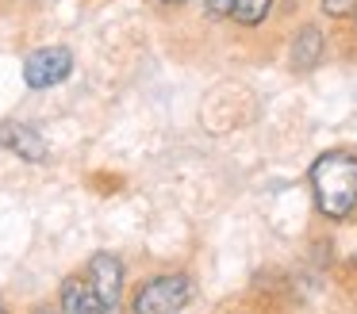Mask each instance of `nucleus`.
Returning a JSON list of instances; mask_svg holds the SVG:
<instances>
[{"label": "nucleus", "mask_w": 357, "mask_h": 314, "mask_svg": "<svg viewBox=\"0 0 357 314\" xmlns=\"http://www.w3.org/2000/svg\"><path fill=\"white\" fill-rule=\"evenodd\" d=\"M326 19H349L357 12V0H319Z\"/></svg>", "instance_id": "nucleus-9"}, {"label": "nucleus", "mask_w": 357, "mask_h": 314, "mask_svg": "<svg viewBox=\"0 0 357 314\" xmlns=\"http://www.w3.org/2000/svg\"><path fill=\"white\" fill-rule=\"evenodd\" d=\"M188 299H192L188 276H154V280L139 283V291L131 299V311L135 314H177Z\"/></svg>", "instance_id": "nucleus-2"}, {"label": "nucleus", "mask_w": 357, "mask_h": 314, "mask_svg": "<svg viewBox=\"0 0 357 314\" xmlns=\"http://www.w3.org/2000/svg\"><path fill=\"white\" fill-rule=\"evenodd\" d=\"M315 203L326 219H346L357 207V157L346 150H331L311 165Z\"/></svg>", "instance_id": "nucleus-1"}, {"label": "nucleus", "mask_w": 357, "mask_h": 314, "mask_svg": "<svg viewBox=\"0 0 357 314\" xmlns=\"http://www.w3.org/2000/svg\"><path fill=\"white\" fill-rule=\"evenodd\" d=\"M269 12H273V0H234L227 19H234L238 27H261L269 19Z\"/></svg>", "instance_id": "nucleus-8"}, {"label": "nucleus", "mask_w": 357, "mask_h": 314, "mask_svg": "<svg viewBox=\"0 0 357 314\" xmlns=\"http://www.w3.org/2000/svg\"><path fill=\"white\" fill-rule=\"evenodd\" d=\"M354 15H357V12H354Z\"/></svg>", "instance_id": "nucleus-13"}, {"label": "nucleus", "mask_w": 357, "mask_h": 314, "mask_svg": "<svg viewBox=\"0 0 357 314\" xmlns=\"http://www.w3.org/2000/svg\"><path fill=\"white\" fill-rule=\"evenodd\" d=\"M158 4H165V8H177V4H188V0H158Z\"/></svg>", "instance_id": "nucleus-11"}, {"label": "nucleus", "mask_w": 357, "mask_h": 314, "mask_svg": "<svg viewBox=\"0 0 357 314\" xmlns=\"http://www.w3.org/2000/svg\"><path fill=\"white\" fill-rule=\"evenodd\" d=\"M73 73V50L70 46H39L24 58V81L27 88L43 92V88H54L62 84L66 77Z\"/></svg>", "instance_id": "nucleus-3"}, {"label": "nucleus", "mask_w": 357, "mask_h": 314, "mask_svg": "<svg viewBox=\"0 0 357 314\" xmlns=\"http://www.w3.org/2000/svg\"><path fill=\"white\" fill-rule=\"evenodd\" d=\"M89 288L96 291L104 311H116L119 295H123V265H119V257L96 253V257L89 260Z\"/></svg>", "instance_id": "nucleus-4"}, {"label": "nucleus", "mask_w": 357, "mask_h": 314, "mask_svg": "<svg viewBox=\"0 0 357 314\" xmlns=\"http://www.w3.org/2000/svg\"><path fill=\"white\" fill-rule=\"evenodd\" d=\"M231 8H234V0H208V15H211V19H227Z\"/></svg>", "instance_id": "nucleus-10"}, {"label": "nucleus", "mask_w": 357, "mask_h": 314, "mask_svg": "<svg viewBox=\"0 0 357 314\" xmlns=\"http://www.w3.org/2000/svg\"><path fill=\"white\" fill-rule=\"evenodd\" d=\"M0 314H8V311H4V306H0Z\"/></svg>", "instance_id": "nucleus-12"}, {"label": "nucleus", "mask_w": 357, "mask_h": 314, "mask_svg": "<svg viewBox=\"0 0 357 314\" xmlns=\"http://www.w3.org/2000/svg\"><path fill=\"white\" fill-rule=\"evenodd\" d=\"M62 314H104V306L96 299V291L73 276V280L62 283Z\"/></svg>", "instance_id": "nucleus-7"}, {"label": "nucleus", "mask_w": 357, "mask_h": 314, "mask_svg": "<svg viewBox=\"0 0 357 314\" xmlns=\"http://www.w3.org/2000/svg\"><path fill=\"white\" fill-rule=\"evenodd\" d=\"M292 69L296 73H307V69H315L319 61H323V54H326V38H323V27L319 23H303L300 31H296V38H292Z\"/></svg>", "instance_id": "nucleus-5"}, {"label": "nucleus", "mask_w": 357, "mask_h": 314, "mask_svg": "<svg viewBox=\"0 0 357 314\" xmlns=\"http://www.w3.org/2000/svg\"><path fill=\"white\" fill-rule=\"evenodd\" d=\"M0 142L8 146L12 153H20L24 161H43L47 157L43 134L35 127H27V123H4V127H0Z\"/></svg>", "instance_id": "nucleus-6"}]
</instances>
